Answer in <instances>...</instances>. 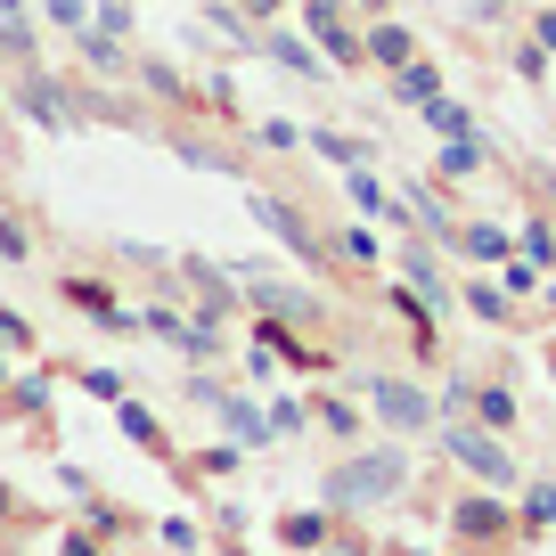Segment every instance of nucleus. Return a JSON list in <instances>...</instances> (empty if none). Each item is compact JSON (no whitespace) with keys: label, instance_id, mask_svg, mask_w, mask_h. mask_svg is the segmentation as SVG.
<instances>
[{"label":"nucleus","instance_id":"1","mask_svg":"<svg viewBox=\"0 0 556 556\" xmlns=\"http://www.w3.org/2000/svg\"><path fill=\"white\" fill-rule=\"evenodd\" d=\"M401 483H409V458L401 451H361V458L319 475V500L328 507H377V500H393Z\"/></svg>","mask_w":556,"mask_h":556},{"label":"nucleus","instance_id":"2","mask_svg":"<svg viewBox=\"0 0 556 556\" xmlns=\"http://www.w3.org/2000/svg\"><path fill=\"white\" fill-rule=\"evenodd\" d=\"M229 278H238V303H254V312L278 319V328H319V319H328V303H319L312 287H287V278L254 270V262H245V270H229Z\"/></svg>","mask_w":556,"mask_h":556},{"label":"nucleus","instance_id":"3","mask_svg":"<svg viewBox=\"0 0 556 556\" xmlns=\"http://www.w3.org/2000/svg\"><path fill=\"white\" fill-rule=\"evenodd\" d=\"M442 451H451L458 467L475 475V483H491V491H516V483H523L516 458H507V442H500V434H483L475 417H451V426H442Z\"/></svg>","mask_w":556,"mask_h":556},{"label":"nucleus","instance_id":"4","mask_svg":"<svg viewBox=\"0 0 556 556\" xmlns=\"http://www.w3.org/2000/svg\"><path fill=\"white\" fill-rule=\"evenodd\" d=\"M245 213H254V222L270 229V238L287 245L295 262H312V270H336V262H344V254H336V245L319 238L312 222H303V205H287V197H262V189H254V197H245Z\"/></svg>","mask_w":556,"mask_h":556},{"label":"nucleus","instance_id":"5","mask_svg":"<svg viewBox=\"0 0 556 556\" xmlns=\"http://www.w3.org/2000/svg\"><path fill=\"white\" fill-rule=\"evenodd\" d=\"M368 409H377L384 434H426L442 401L426 393V384H409V377H368Z\"/></svg>","mask_w":556,"mask_h":556},{"label":"nucleus","instance_id":"6","mask_svg":"<svg viewBox=\"0 0 556 556\" xmlns=\"http://www.w3.org/2000/svg\"><path fill=\"white\" fill-rule=\"evenodd\" d=\"M303 34L319 41V58H328V66H368V34L352 25L344 0H303Z\"/></svg>","mask_w":556,"mask_h":556},{"label":"nucleus","instance_id":"7","mask_svg":"<svg viewBox=\"0 0 556 556\" xmlns=\"http://www.w3.org/2000/svg\"><path fill=\"white\" fill-rule=\"evenodd\" d=\"M9 99L25 106V123H41V131H74V83H58V74L41 66H17V83H9Z\"/></svg>","mask_w":556,"mask_h":556},{"label":"nucleus","instance_id":"8","mask_svg":"<svg viewBox=\"0 0 556 556\" xmlns=\"http://www.w3.org/2000/svg\"><path fill=\"white\" fill-rule=\"evenodd\" d=\"M401 270H409V287H417V303H426V312H451V278H442L434 245H401Z\"/></svg>","mask_w":556,"mask_h":556},{"label":"nucleus","instance_id":"9","mask_svg":"<svg viewBox=\"0 0 556 556\" xmlns=\"http://www.w3.org/2000/svg\"><path fill=\"white\" fill-rule=\"evenodd\" d=\"M451 532H467V540H507V532H516V516H507L500 500H458V507H451Z\"/></svg>","mask_w":556,"mask_h":556},{"label":"nucleus","instance_id":"10","mask_svg":"<svg viewBox=\"0 0 556 556\" xmlns=\"http://www.w3.org/2000/svg\"><path fill=\"white\" fill-rule=\"evenodd\" d=\"M262 58H278L295 83H328V58H319L312 41H295V34H262Z\"/></svg>","mask_w":556,"mask_h":556},{"label":"nucleus","instance_id":"11","mask_svg":"<svg viewBox=\"0 0 556 556\" xmlns=\"http://www.w3.org/2000/svg\"><path fill=\"white\" fill-rule=\"evenodd\" d=\"M58 295H66L74 303V312H90V319H99V328H131V312H123V303L115 295H106V287H99V278H66V287H58Z\"/></svg>","mask_w":556,"mask_h":556},{"label":"nucleus","instance_id":"12","mask_svg":"<svg viewBox=\"0 0 556 556\" xmlns=\"http://www.w3.org/2000/svg\"><path fill=\"white\" fill-rule=\"evenodd\" d=\"M409 58H417V34H409V25H393V17H377V25H368V66L401 74Z\"/></svg>","mask_w":556,"mask_h":556},{"label":"nucleus","instance_id":"13","mask_svg":"<svg viewBox=\"0 0 556 556\" xmlns=\"http://www.w3.org/2000/svg\"><path fill=\"white\" fill-rule=\"evenodd\" d=\"M393 99L401 106H434L442 99V66H434V58H409V66L393 74Z\"/></svg>","mask_w":556,"mask_h":556},{"label":"nucleus","instance_id":"14","mask_svg":"<svg viewBox=\"0 0 556 556\" xmlns=\"http://www.w3.org/2000/svg\"><path fill=\"white\" fill-rule=\"evenodd\" d=\"M74 41H83V66H90V74H131V50H123L115 34H99V25H83V34H74Z\"/></svg>","mask_w":556,"mask_h":556},{"label":"nucleus","instance_id":"15","mask_svg":"<svg viewBox=\"0 0 556 556\" xmlns=\"http://www.w3.org/2000/svg\"><path fill=\"white\" fill-rule=\"evenodd\" d=\"M458 254H475V262H507V229L500 222H458Z\"/></svg>","mask_w":556,"mask_h":556},{"label":"nucleus","instance_id":"16","mask_svg":"<svg viewBox=\"0 0 556 556\" xmlns=\"http://www.w3.org/2000/svg\"><path fill=\"white\" fill-rule=\"evenodd\" d=\"M475 426H483V434H507V426H516V393H507V384H475Z\"/></svg>","mask_w":556,"mask_h":556},{"label":"nucleus","instance_id":"17","mask_svg":"<svg viewBox=\"0 0 556 556\" xmlns=\"http://www.w3.org/2000/svg\"><path fill=\"white\" fill-rule=\"evenodd\" d=\"M222 426H229V434L245 442V451H254V442H270V417H262V409H254L245 393H238V401H222Z\"/></svg>","mask_w":556,"mask_h":556},{"label":"nucleus","instance_id":"18","mask_svg":"<svg viewBox=\"0 0 556 556\" xmlns=\"http://www.w3.org/2000/svg\"><path fill=\"white\" fill-rule=\"evenodd\" d=\"M278 540L312 556V548H328V540H336V523H328V516H278Z\"/></svg>","mask_w":556,"mask_h":556},{"label":"nucleus","instance_id":"19","mask_svg":"<svg viewBox=\"0 0 556 556\" xmlns=\"http://www.w3.org/2000/svg\"><path fill=\"white\" fill-rule=\"evenodd\" d=\"M483 148H491L483 131H475V139H442V164H434V173H442V180H467L475 164H483Z\"/></svg>","mask_w":556,"mask_h":556},{"label":"nucleus","instance_id":"20","mask_svg":"<svg viewBox=\"0 0 556 556\" xmlns=\"http://www.w3.org/2000/svg\"><path fill=\"white\" fill-rule=\"evenodd\" d=\"M417 115L434 123V139H475V115L458 99H434V106H417Z\"/></svg>","mask_w":556,"mask_h":556},{"label":"nucleus","instance_id":"21","mask_svg":"<svg viewBox=\"0 0 556 556\" xmlns=\"http://www.w3.org/2000/svg\"><path fill=\"white\" fill-rule=\"evenodd\" d=\"M312 148L328 164H344V173H361V164H368V139H344V131H312Z\"/></svg>","mask_w":556,"mask_h":556},{"label":"nucleus","instance_id":"22","mask_svg":"<svg viewBox=\"0 0 556 556\" xmlns=\"http://www.w3.org/2000/svg\"><path fill=\"white\" fill-rule=\"evenodd\" d=\"M352 205H361V213H377V222H401V205H393V197L377 189V173H368V164L352 173Z\"/></svg>","mask_w":556,"mask_h":556},{"label":"nucleus","instance_id":"23","mask_svg":"<svg viewBox=\"0 0 556 556\" xmlns=\"http://www.w3.org/2000/svg\"><path fill=\"white\" fill-rule=\"evenodd\" d=\"M115 417H123V434H131L139 451H164V426H156L148 409H139V401H115Z\"/></svg>","mask_w":556,"mask_h":556},{"label":"nucleus","instance_id":"24","mask_svg":"<svg viewBox=\"0 0 556 556\" xmlns=\"http://www.w3.org/2000/svg\"><path fill=\"white\" fill-rule=\"evenodd\" d=\"M467 303H475V319L507 328V303H516V295H507V287H491V278H475V287H467Z\"/></svg>","mask_w":556,"mask_h":556},{"label":"nucleus","instance_id":"25","mask_svg":"<svg viewBox=\"0 0 556 556\" xmlns=\"http://www.w3.org/2000/svg\"><path fill=\"white\" fill-rule=\"evenodd\" d=\"M523 523H532V532H548V523H556V483H532V491H523Z\"/></svg>","mask_w":556,"mask_h":556},{"label":"nucleus","instance_id":"26","mask_svg":"<svg viewBox=\"0 0 556 556\" xmlns=\"http://www.w3.org/2000/svg\"><path fill=\"white\" fill-rule=\"evenodd\" d=\"M523 262H540V270L556 262V229L548 222H523Z\"/></svg>","mask_w":556,"mask_h":556},{"label":"nucleus","instance_id":"27","mask_svg":"<svg viewBox=\"0 0 556 556\" xmlns=\"http://www.w3.org/2000/svg\"><path fill=\"white\" fill-rule=\"evenodd\" d=\"M312 409H319L328 434H361V409H352V401H312Z\"/></svg>","mask_w":556,"mask_h":556},{"label":"nucleus","instance_id":"28","mask_svg":"<svg viewBox=\"0 0 556 556\" xmlns=\"http://www.w3.org/2000/svg\"><path fill=\"white\" fill-rule=\"evenodd\" d=\"M336 254L344 262H377V229H336Z\"/></svg>","mask_w":556,"mask_h":556},{"label":"nucleus","instance_id":"29","mask_svg":"<svg viewBox=\"0 0 556 556\" xmlns=\"http://www.w3.org/2000/svg\"><path fill=\"white\" fill-rule=\"evenodd\" d=\"M0 254H9V262H25V254H34V238H25V222H9V213H0Z\"/></svg>","mask_w":556,"mask_h":556},{"label":"nucleus","instance_id":"30","mask_svg":"<svg viewBox=\"0 0 556 556\" xmlns=\"http://www.w3.org/2000/svg\"><path fill=\"white\" fill-rule=\"evenodd\" d=\"M41 9H50V25H66V34H83V25H90L83 0H41Z\"/></svg>","mask_w":556,"mask_h":556},{"label":"nucleus","instance_id":"31","mask_svg":"<svg viewBox=\"0 0 556 556\" xmlns=\"http://www.w3.org/2000/svg\"><path fill=\"white\" fill-rule=\"evenodd\" d=\"M90 25H99V34H115V41H131V9H123V0H106Z\"/></svg>","mask_w":556,"mask_h":556},{"label":"nucleus","instance_id":"32","mask_svg":"<svg viewBox=\"0 0 556 556\" xmlns=\"http://www.w3.org/2000/svg\"><path fill=\"white\" fill-rule=\"evenodd\" d=\"M507 295H540V262H507Z\"/></svg>","mask_w":556,"mask_h":556},{"label":"nucleus","instance_id":"33","mask_svg":"<svg viewBox=\"0 0 556 556\" xmlns=\"http://www.w3.org/2000/svg\"><path fill=\"white\" fill-rule=\"evenodd\" d=\"M0 344H9V352H34V328H25L17 312H0Z\"/></svg>","mask_w":556,"mask_h":556},{"label":"nucleus","instance_id":"34","mask_svg":"<svg viewBox=\"0 0 556 556\" xmlns=\"http://www.w3.org/2000/svg\"><path fill=\"white\" fill-rule=\"evenodd\" d=\"M83 384H90L99 401H123V377H115V368H83Z\"/></svg>","mask_w":556,"mask_h":556},{"label":"nucleus","instance_id":"35","mask_svg":"<svg viewBox=\"0 0 556 556\" xmlns=\"http://www.w3.org/2000/svg\"><path fill=\"white\" fill-rule=\"evenodd\" d=\"M540 66H548V50H540V41H523V50H516V74H523V83H540Z\"/></svg>","mask_w":556,"mask_h":556},{"label":"nucleus","instance_id":"36","mask_svg":"<svg viewBox=\"0 0 556 556\" xmlns=\"http://www.w3.org/2000/svg\"><path fill=\"white\" fill-rule=\"evenodd\" d=\"M532 41H540V50L556 58V9H540V17H532Z\"/></svg>","mask_w":556,"mask_h":556},{"label":"nucleus","instance_id":"37","mask_svg":"<svg viewBox=\"0 0 556 556\" xmlns=\"http://www.w3.org/2000/svg\"><path fill=\"white\" fill-rule=\"evenodd\" d=\"M287 0H245V25H262V17H278Z\"/></svg>","mask_w":556,"mask_h":556},{"label":"nucleus","instance_id":"38","mask_svg":"<svg viewBox=\"0 0 556 556\" xmlns=\"http://www.w3.org/2000/svg\"><path fill=\"white\" fill-rule=\"evenodd\" d=\"M319 556H368V548H361V540H344V532H336V540H328Z\"/></svg>","mask_w":556,"mask_h":556},{"label":"nucleus","instance_id":"39","mask_svg":"<svg viewBox=\"0 0 556 556\" xmlns=\"http://www.w3.org/2000/svg\"><path fill=\"white\" fill-rule=\"evenodd\" d=\"M66 556H99V540H90V532H66Z\"/></svg>","mask_w":556,"mask_h":556},{"label":"nucleus","instance_id":"40","mask_svg":"<svg viewBox=\"0 0 556 556\" xmlns=\"http://www.w3.org/2000/svg\"><path fill=\"white\" fill-rule=\"evenodd\" d=\"M9 507H17V500H9V483H0V523H9Z\"/></svg>","mask_w":556,"mask_h":556},{"label":"nucleus","instance_id":"41","mask_svg":"<svg viewBox=\"0 0 556 556\" xmlns=\"http://www.w3.org/2000/svg\"><path fill=\"white\" fill-rule=\"evenodd\" d=\"M475 9H483V17H500V0H475Z\"/></svg>","mask_w":556,"mask_h":556},{"label":"nucleus","instance_id":"42","mask_svg":"<svg viewBox=\"0 0 556 556\" xmlns=\"http://www.w3.org/2000/svg\"><path fill=\"white\" fill-rule=\"evenodd\" d=\"M548 377H556V344H548Z\"/></svg>","mask_w":556,"mask_h":556},{"label":"nucleus","instance_id":"43","mask_svg":"<svg viewBox=\"0 0 556 556\" xmlns=\"http://www.w3.org/2000/svg\"><path fill=\"white\" fill-rule=\"evenodd\" d=\"M548 312H556V287H548Z\"/></svg>","mask_w":556,"mask_h":556}]
</instances>
